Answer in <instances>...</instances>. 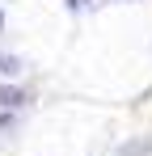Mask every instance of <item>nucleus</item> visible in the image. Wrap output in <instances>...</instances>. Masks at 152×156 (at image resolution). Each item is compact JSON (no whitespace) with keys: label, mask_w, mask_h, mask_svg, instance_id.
Here are the masks:
<instances>
[{"label":"nucleus","mask_w":152,"mask_h":156,"mask_svg":"<svg viewBox=\"0 0 152 156\" xmlns=\"http://www.w3.org/2000/svg\"><path fill=\"white\" fill-rule=\"evenodd\" d=\"M0 105L4 110H17V105H25V93L13 89V84H0Z\"/></svg>","instance_id":"1"},{"label":"nucleus","mask_w":152,"mask_h":156,"mask_svg":"<svg viewBox=\"0 0 152 156\" xmlns=\"http://www.w3.org/2000/svg\"><path fill=\"white\" fill-rule=\"evenodd\" d=\"M21 72V59H13V55H0V76H17Z\"/></svg>","instance_id":"2"},{"label":"nucleus","mask_w":152,"mask_h":156,"mask_svg":"<svg viewBox=\"0 0 152 156\" xmlns=\"http://www.w3.org/2000/svg\"><path fill=\"white\" fill-rule=\"evenodd\" d=\"M148 148H152V139H139V144H127L118 156H139V152H148Z\"/></svg>","instance_id":"3"},{"label":"nucleus","mask_w":152,"mask_h":156,"mask_svg":"<svg viewBox=\"0 0 152 156\" xmlns=\"http://www.w3.org/2000/svg\"><path fill=\"white\" fill-rule=\"evenodd\" d=\"M85 4H89V0H68V9H85Z\"/></svg>","instance_id":"4"},{"label":"nucleus","mask_w":152,"mask_h":156,"mask_svg":"<svg viewBox=\"0 0 152 156\" xmlns=\"http://www.w3.org/2000/svg\"><path fill=\"white\" fill-rule=\"evenodd\" d=\"M0 21H4V13H0Z\"/></svg>","instance_id":"5"}]
</instances>
